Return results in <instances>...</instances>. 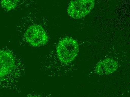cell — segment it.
Listing matches in <instances>:
<instances>
[{
  "label": "cell",
  "instance_id": "1",
  "mask_svg": "<svg viewBox=\"0 0 130 97\" xmlns=\"http://www.w3.org/2000/svg\"><path fill=\"white\" fill-rule=\"evenodd\" d=\"M79 51L78 42L70 37H66L59 42L57 52L60 61L65 64L72 63Z\"/></svg>",
  "mask_w": 130,
  "mask_h": 97
},
{
  "label": "cell",
  "instance_id": "2",
  "mask_svg": "<svg viewBox=\"0 0 130 97\" xmlns=\"http://www.w3.org/2000/svg\"><path fill=\"white\" fill-rule=\"evenodd\" d=\"M95 5V0H71L67 12L73 18H82L91 12Z\"/></svg>",
  "mask_w": 130,
  "mask_h": 97
},
{
  "label": "cell",
  "instance_id": "3",
  "mask_svg": "<svg viewBox=\"0 0 130 97\" xmlns=\"http://www.w3.org/2000/svg\"><path fill=\"white\" fill-rule=\"evenodd\" d=\"M25 38L28 43L35 47L43 45L48 41V37L44 29L41 26H31L25 32Z\"/></svg>",
  "mask_w": 130,
  "mask_h": 97
},
{
  "label": "cell",
  "instance_id": "4",
  "mask_svg": "<svg viewBox=\"0 0 130 97\" xmlns=\"http://www.w3.org/2000/svg\"><path fill=\"white\" fill-rule=\"evenodd\" d=\"M15 60L11 53L7 50L0 51V77L11 73L14 68Z\"/></svg>",
  "mask_w": 130,
  "mask_h": 97
},
{
  "label": "cell",
  "instance_id": "5",
  "mask_svg": "<svg viewBox=\"0 0 130 97\" xmlns=\"http://www.w3.org/2000/svg\"><path fill=\"white\" fill-rule=\"evenodd\" d=\"M118 68V64L116 61L107 58L98 63L95 71L100 75H107L115 72Z\"/></svg>",
  "mask_w": 130,
  "mask_h": 97
},
{
  "label": "cell",
  "instance_id": "6",
  "mask_svg": "<svg viewBox=\"0 0 130 97\" xmlns=\"http://www.w3.org/2000/svg\"><path fill=\"white\" fill-rule=\"evenodd\" d=\"M20 0H1L2 7L7 11H11L15 9Z\"/></svg>",
  "mask_w": 130,
  "mask_h": 97
}]
</instances>
